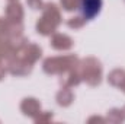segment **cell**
Wrapping results in <instances>:
<instances>
[{
	"label": "cell",
	"instance_id": "1",
	"mask_svg": "<svg viewBox=\"0 0 125 124\" xmlns=\"http://www.w3.org/2000/svg\"><path fill=\"white\" fill-rule=\"evenodd\" d=\"M102 7V0H82V13L86 19L94 18Z\"/></svg>",
	"mask_w": 125,
	"mask_h": 124
}]
</instances>
